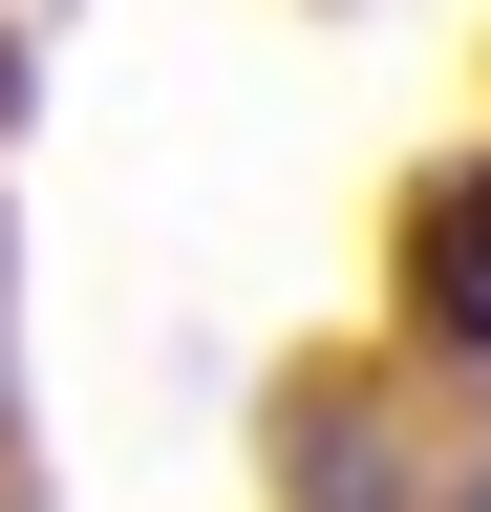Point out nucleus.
Wrapping results in <instances>:
<instances>
[{
  "mask_svg": "<svg viewBox=\"0 0 491 512\" xmlns=\"http://www.w3.org/2000/svg\"><path fill=\"white\" fill-rule=\"evenodd\" d=\"M406 299H427V342H449V363H491V150L406 192Z\"/></svg>",
  "mask_w": 491,
  "mask_h": 512,
  "instance_id": "obj_1",
  "label": "nucleus"
}]
</instances>
